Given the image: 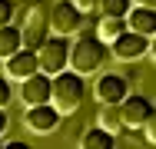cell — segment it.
<instances>
[{"label": "cell", "instance_id": "6da1fadb", "mask_svg": "<svg viewBox=\"0 0 156 149\" xmlns=\"http://www.w3.org/2000/svg\"><path fill=\"white\" fill-rule=\"evenodd\" d=\"M106 57H110V43L100 40V36H93V33H83L70 47V70H76L83 76L87 73H96L106 63Z\"/></svg>", "mask_w": 156, "mask_h": 149}, {"label": "cell", "instance_id": "52a82bcc", "mask_svg": "<svg viewBox=\"0 0 156 149\" xmlns=\"http://www.w3.org/2000/svg\"><path fill=\"white\" fill-rule=\"evenodd\" d=\"M63 113L53 106V103H43V106H27V113H23V123H27V129L37 133V136H47V133H53L57 126H60Z\"/></svg>", "mask_w": 156, "mask_h": 149}, {"label": "cell", "instance_id": "603a6c76", "mask_svg": "<svg viewBox=\"0 0 156 149\" xmlns=\"http://www.w3.org/2000/svg\"><path fill=\"white\" fill-rule=\"evenodd\" d=\"M7 123H10V119H7V113L0 109V136H3V129H7Z\"/></svg>", "mask_w": 156, "mask_h": 149}, {"label": "cell", "instance_id": "5b68a950", "mask_svg": "<svg viewBox=\"0 0 156 149\" xmlns=\"http://www.w3.org/2000/svg\"><path fill=\"white\" fill-rule=\"evenodd\" d=\"M83 27V10L73 7L70 0H60L50 7V30L60 33V36H70V33H80Z\"/></svg>", "mask_w": 156, "mask_h": 149}, {"label": "cell", "instance_id": "ffe728a7", "mask_svg": "<svg viewBox=\"0 0 156 149\" xmlns=\"http://www.w3.org/2000/svg\"><path fill=\"white\" fill-rule=\"evenodd\" d=\"M143 136H146V143H153V146H156V109L150 113L146 126H143Z\"/></svg>", "mask_w": 156, "mask_h": 149}, {"label": "cell", "instance_id": "4fadbf2b", "mask_svg": "<svg viewBox=\"0 0 156 149\" xmlns=\"http://www.w3.org/2000/svg\"><path fill=\"white\" fill-rule=\"evenodd\" d=\"M129 23H126V17H113V13H100V20H96V36L100 40H106V43H113V40H120Z\"/></svg>", "mask_w": 156, "mask_h": 149}, {"label": "cell", "instance_id": "44dd1931", "mask_svg": "<svg viewBox=\"0 0 156 149\" xmlns=\"http://www.w3.org/2000/svg\"><path fill=\"white\" fill-rule=\"evenodd\" d=\"M70 3H73V7H80L83 13H90V10H96V7H100V0H70Z\"/></svg>", "mask_w": 156, "mask_h": 149}, {"label": "cell", "instance_id": "5bb4252c", "mask_svg": "<svg viewBox=\"0 0 156 149\" xmlns=\"http://www.w3.org/2000/svg\"><path fill=\"white\" fill-rule=\"evenodd\" d=\"M126 23H129V30H136V33L156 36V10L153 7H133L126 13Z\"/></svg>", "mask_w": 156, "mask_h": 149}, {"label": "cell", "instance_id": "484cf974", "mask_svg": "<svg viewBox=\"0 0 156 149\" xmlns=\"http://www.w3.org/2000/svg\"><path fill=\"white\" fill-rule=\"evenodd\" d=\"M0 149H3V139H0Z\"/></svg>", "mask_w": 156, "mask_h": 149}, {"label": "cell", "instance_id": "cb8c5ba5", "mask_svg": "<svg viewBox=\"0 0 156 149\" xmlns=\"http://www.w3.org/2000/svg\"><path fill=\"white\" fill-rule=\"evenodd\" d=\"M133 3H136V7H153L156 10V0H133Z\"/></svg>", "mask_w": 156, "mask_h": 149}, {"label": "cell", "instance_id": "d4e9b609", "mask_svg": "<svg viewBox=\"0 0 156 149\" xmlns=\"http://www.w3.org/2000/svg\"><path fill=\"white\" fill-rule=\"evenodd\" d=\"M150 53H153V60H156V36L150 40Z\"/></svg>", "mask_w": 156, "mask_h": 149}, {"label": "cell", "instance_id": "ba28073f", "mask_svg": "<svg viewBox=\"0 0 156 149\" xmlns=\"http://www.w3.org/2000/svg\"><path fill=\"white\" fill-rule=\"evenodd\" d=\"M93 96H96L100 106L103 103H123L126 96H129V83H126V76H120V73H103L96 80V86H93Z\"/></svg>", "mask_w": 156, "mask_h": 149}, {"label": "cell", "instance_id": "8992f818", "mask_svg": "<svg viewBox=\"0 0 156 149\" xmlns=\"http://www.w3.org/2000/svg\"><path fill=\"white\" fill-rule=\"evenodd\" d=\"M20 99L27 103V106H43V103H50L53 99V76L50 73H33L27 76L23 83H20Z\"/></svg>", "mask_w": 156, "mask_h": 149}, {"label": "cell", "instance_id": "d6986e66", "mask_svg": "<svg viewBox=\"0 0 156 149\" xmlns=\"http://www.w3.org/2000/svg\"><path fill=\"white\" fill-rule=\"evenodd\" d=\"M13 99V89H10V76H0V109H7V103Z\"/></svg>", "mask_w": 156, "mask_h": 149}, {"label": "cell", "instance_id": "ac0fdd59", "mask_svg": "<svg viewBox=\"0 0 156 149\" xmlns=\"http://www.w3.org/2000/svg\"><path fill=\"white\" fill-rule=\"evenodd\" d=\"M13 13H17V3L13 0H0V27L13 23Z\"/></svg>", "mask_w": 156, "mask_h": 149}, {"label": "cell", "instance_id": "3957f363", "mask_svg": "<svg viewBox=\"0 0 156 149\" xmlns=\"http://www.w3.org/2000/svg\"><path fill=\"white\" fill-rule=\"evenodd\" d=\"M70 40L60 36V33H53V36H47L43 40V47L37 50L40 53V70L43 73H50V76H57L63 70H70Z\"/></svg>", "mask_w": 156, "mask_h": 149}, {"label": "cell", "instance_id": "7402d4cb", "mask_svg": "<svg viewBox=\"0 0 156 149\" xmlns=\"http://www.w3.org/2000/svg\"><path fill=\"white\" fill-rule=\"evenodd\" d=\"M3 149H33V146L23 143V139H13V143H3Z\"/></svg>", "mask_w": 156, "mask_h": 149}, {"label": "cell", "instance_id": "9a60e30c", "mask_svg": "<svg viewBox=\"0 0 156 149\" xmlns=\"http://www.w3.org/2000/svg\"><path fill=\"white\" fill-rule=\"evenodd\" d=\"M20 47H23V33H20V27H13V23L0 27V60L13 57Z\"/></svg>", "mask_w": 156, "mask_h": 149}, {"label": "cell", "instance_id": "7a4b0ae2", "mask_svg": "<svg viewBox=\"0 0 156 149\" xmlns=\"http://www.w3.org/2000/svg\"><path fill=\"white\" fill-rule=\"evenodd\" d=\"M83 96H87V83H83V73H76V70H63L53 76V106L60 109L63 116L66 113H76L80 109V103H83Z\"/></svg>", "mask_w": 156, "mask_h": 149}, {"label": "cell", "instance_id": "e0dca14e", "mask_svg": "<svg viewBox=\"0 0 156 149\" xmlns=\"http://www.w3.org/2000/svg\"><path fill=\"white\" fill-rule=\"evenodd\" d=\"M100 10L103 13H113V17H126L133 10V0H100Z\"/></svg>", "mask_w": 156, "mask_h": 149}, {"label": "cell", "instance_id": "9c48e42d", "mask_svg": "<svg viewBox=\"0 0 156 149\" xmlns=\"http://www.w3.org/2000/svg\"><path fill=\"white\" fill-rule=\"evenodd\" d=\"M150 40H153V36H146V33L126 30L120 40H113V43H110V53H113L116 60H140L146 50H150Z\"/></svg>", "mask_w": 156, "mask_h": 149}, {"label": "cell", "instance_id": "30bf717a", "mask_svg": "<svg viewBox=\"0 0 156 149\" xmlns=\"http://www.w3.org/2000/svg\"><path fill=\"white\" fill-rule=\"evenodd\" d=\"M7 63V76L10 80H27V76H33V73H40V53L37 50H30V47H20L13 57L3 60Z\"/></svg>", "mask_w": 156, "mask_h": 149}, {"label": "cell", "instance_id": "8fae6325", "mask_svg": "<svg viewBox=\"0 0 156 149\" xmlns=\"http://www.w3.org/2000/svg\"><path fill=\"white\" fill-rule=\"evenodd\" d=\"M120 106H123V123H126V129H143L146 119H150V113L156 109L153 103H150L146 96H140V93H129Z\"/></svg>", "mask_w": 156, "mask_h": 149}, {"label": "cell", "instance_id": "2e32d148", "mask_svg": "<svg viewBox=\"0 0 156 149\" xmlns=\"http://www.w3.org/2000/svg\"><path fill=\"white\" fill-rule=\"evenodd\" d=\"M103 129H110V133H120V129H126L123 123V106L120 103H103V109H100V119H96Z\"/></svg>", "mask_w": 156, "mask_h": 149}, {"label": "cell", "instance_id": "277c9868", "mask_svg": "<svg viewBox=\"0 0 156 149\" xmlns=\"http://www.w3.org/2000/svg\"><path fill=\"white\" fill-rule=\"evenodd\" d=\"M47 30H50V7L30 3L27 13H23V27H20V33H23V47L40 50L43 40H47Z\"/></svg>", "mask_w": 156, "mask_h": 149}, {"label": "cell", "instance_id": "7c38bea8", "mask_svg": "<svg viewBox=\"0 0 156 149\" xmlns=\"http://www.w3.org/2000/svg\"><path fill=\"white\" fill-rule=\"evenodd\" d=\"M80 149H116V133H110V129H103V126L96 123L90 129H83Z\"/></svg>", "mask_w": 156, "mask_h": 149}]
</instances>
